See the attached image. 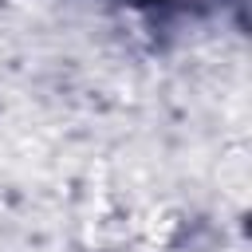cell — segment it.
Wrapping results in <instances>:
<instances>
[{
  "instance_id": "1",
  "label": "cell",
  "mask_w": 252,
  "mask_h": 252,
  "mask_svg": "<svg viewBox=\"0 0 252 252\" xmlns=\"http://www.w3.org/2000/svg\"><path fill=\"white\" fill-rule=\"evenodd\" d=\"M142 4H154V0H142Z\"/></svg>"
}]
</instances>
